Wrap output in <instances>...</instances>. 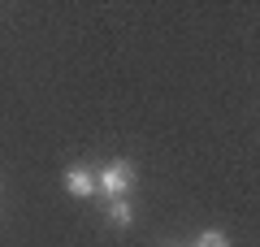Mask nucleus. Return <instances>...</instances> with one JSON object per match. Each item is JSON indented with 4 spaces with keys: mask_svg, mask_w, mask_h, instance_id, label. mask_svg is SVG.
Masks as SVG:
<instances>
[{
    "mask_svg": "<svg viewBox=\"0 0 260 247\" xmlns=\"http://www.w3.org/2000/svg\"><path fill=\"white\" fill-rule=\"evenodd\" d=\"M109 221H113V226H130V221H135L130 204L126 200H109Z\"/></svg>",
    "mask_w": 260,
    "mask_h": 247,
    "instance_id": "7ed1b4c3",
    "label": "nucleus"
},
{
    "mask_svg": "<svg viewBox=\"0 0 260 247\" xmlns=\"http://www.w3.org/2000/svg\"><path fill=\"white\" fill-rule=\"evenodd\" d=\"M195 247H230V238L221 234V230H204V234H200V243Z\"/></svg>",
    "mask_w": 260,
    "mask_h": 247,
    "instance_id": "20e7f679",
    "label": "nucleus"
},
{
    "mask_svg": "<svg viewBox=\"0 0 260 247\" xmlns=\"http://www.w3.org/2000/svg\"><path fill=\"white\" fill-rule=\"evenodd\" d=\"M130 187H135V165H130V161H113V165H104V174L95 178V191H104L109 200H121Z\"/></svg>",
    "mask_w": 260,
    "mask_h": 247,
    "instance_id": "f257e3e1",
    "label": "nucleus"
},
{
    "mask_svg": "<svg viewBox=\"0 0 260 247\" xmlns=\"http://www.w3.org/2000/svg\"><path fill=\"white\" fill-rule=\"evenodd\" d=\"M65 191L78 195V200H87V195H95V178L87 174V169H70V174H65Z\"/></svg>",
    "mask_w": 260,
    "mask_h": 247,
    "instance_id": "f03ea898",
    "label": "nucleus"
}]
</instances>
